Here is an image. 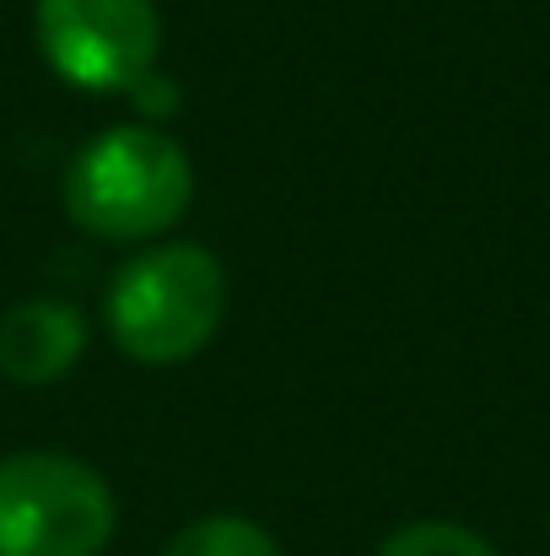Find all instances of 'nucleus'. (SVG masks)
<instances>
[{"label": "nucleus", "mask_w": 550, "mask_h": 556, "mask_svg": "<svg viewBox=\"0 0 550 556\" xmlns=\"http://www.w3.org/2000/svg\"><path fill=\"white\" fill-rule=\"evenodd\" d=\"M163 556H286L281 541L243 519V514H205V519H189L179 535L163 546Z\"/></svg>", "instance_id": "6"}, {"label": "nucleus", "mask_w": 550, "mask_h": 556, "mask_svg": "<svg viewBox=\"0 0 550 556\" xmlns=\"http://www.w3.org/2000/svg\"><path fill=\"white\" fill-rule=\"evenodd\" d=\"M87 352V319L60 298H27L0 314V372L22 389L54 383Z\"/></svg>", "instance_id": "5"}, {"label": "nucleus", "mask_w": 550, "mask_h": 556, "mask_svg": "<svg viewBox=\"0 0 550 556\" xmlns=\"http://www.w3.org/2000/svg\"><path fill=\"white\" fill-rule=\"evenodd\" d=\"M378 556H502L486 535H475L470 525H453V519H410L399 525Z\"/></svg>", "instance_id": "7"}, {"label": "nucleus", "mask_w": 550, "mask_h": 556, "mask_svg": "<svg viewBox=\"0 0 550 556\" xmlns=\"http://www.w3.org/2000/svg\"><path fill=\"white\" fill-rule=\"evenodd\" d=\"M227 314V270L200 243H157L108 287V330L125 357L174 368L210 346Z\"/></svg>", "instance_id": "2"}, {"label": "nucleus", "mask_w": 550, "mask_h": 556, "mask_svg": "<svg viewBox=\"0 0 550 556\" xmlns=\"http://www.w3.org/2000/svg\"><path fill=\"white\" fill-rule=\"evenodd\" d=\"M194 200V168L174 136L157 125H114L92 147L76 152L65 205L76 227L114 238V243H146L168 232Z\"/></svg>", "instance_id": "1"}, {"label": "nucleus", "mask_w": 550, "mask_h": 556, "mask_svg": "<svg viewBox=\"0 0 550 556\" xmlns=\"http://www.w3.org/2000/svg\"><path fill=\"white\" fill-rule=\"evenodd\" d=\"M119 530L114 486L76 454L0 459V556H103Z\"/></svg>", "instance_id": "3"}, {"label": "nucleus", "mask_w": 550, "mask_h": 556, "mask_svg": "<svg viewBox=\"0 0 550 556\" xmlns=\"http://www.w3.org/2000/svg\"><path fill=\"white\" fill-rule=\"evenodd\" d=\"M130 98H136L141 109H174V103H179V87H168V81L146 76V81H141V87H136Z\"/></svg>", "instance_id": "8"}, {"label": "nucleus", "mask_w": 550, "mask_h": 556, "mask_svg": "<svg viewBox=\"0 0 550 556\" xmlns=\"http://www.w3.org/2000/svg\"><path fill=\"white\" fill-rule=\"evenodd\" d=\"M33 33L54 76L81 92H136L163 54L157 0H38Z\"/></svg>", "instance_id": "4"}]
</instances>
